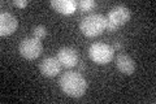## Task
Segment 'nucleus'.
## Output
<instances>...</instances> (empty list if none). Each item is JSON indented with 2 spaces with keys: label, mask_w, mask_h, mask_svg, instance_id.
<instances>
[{
  "label": "nucleus",
  "mask_w": 156,
  "mask_h": 104,
  "mask_svg": "<svg viewBox=\"0 0 156 104\" xmlns=\"http://www.w3.org/2000/svg\"><path fill=\"white\" fill-rule=\"evenodd\" d=\"M116 68L120 70V73L125 76H131L135 72V61L129 55H119L116 59Z\"/></svg>",
  "instance_id": "9"
},
{
  "label": "nucleus",
  "mask_w": 156,
  "mask_h": 104,
  "mask_svg": "<svg viewBox=\"0 0 156 104\" xmlns=\"http://www.w3.org/2000/svg\"><path fill=\"white\" fill-rule=\"evenodd\" d=\"M115 56V49L112 46L103 42H96L92 43L89 47V57L94 63L104 65L112 61V59Z\"/></svg>",
  "instance_id": "4"
},
{
  "label": "nucleus",
  "mask_w": 156,
  "mask_h": 104,
  "mask_svg": "<svg viewBox=\"0 0 156 104\" xmlns=\"http://www.w3.org/2000/svg\"><path fill=\"white\" fill-rule=\"evenodd\" d=\"M112 47H113L115 51H116V49H120V48H121V43H120V42H116L115 46H112Z\"/></svg>",
  "instance_id": "14"
},
{
  "label": "nucleus",
  "mask_w": 156,
  "mask_h": 104,
  "mask_svg": "<svg viewBox=\"0 0 156 104\" xmlns=\"http://www.w3.org/2000/svg\"><path fill=\"white\" fill-rule=\"evenodd\" d=\"M29 4L27 0H13V5H16L18 8H25Z\"/></svg>",
  "instance_id": "13"
},
{
  "label": "nucleus",
  "mask_w": 156,
  "mask_h": 104,
  "mask_svg": "<svg viewBox=\"0 0 156 104\" xmlns=\"http://www.w3.org/2000/svg\"><path fill=\"white\" fill-rule=\"evenodd\" d=\"M107 26V20L103 14L100 13H91L81 20L80 22V31L85 37L95 38L100 35L105 30Z\"/></svg>",
  "instance_id": "2"
},
{
  "label": "nucleus",
  "mask_w": 156,
  "mask_h": 104,
  "mask_svg": "<svg viewBox=\"0 0 156 104\" xmlns=\"http://www.w3.org/2000/svg\"><path fill=\"white\" fill-rule=\"evenodd\" d=\"M51 5L61 14H73L77 11V2L74 0H52Z\"/></svg>",
  "instance_id": "10"
},
{
  "label": "nucleus",
  "mask_w": 156,
  "mask_h": 104,
  "mask_svg": "<svg viewBox=\"0 0 156 104\" xmlns=\"http://www.w3.org/2000/svg\"><path fill=\"white\" fill-rule=\"evenodd\" d=\"M56 57L58 59V61L61 63V65L64 68H73L76 66L78 61H80V55L78 51L73 47H62L57 51Z\"/></svg>",
  "instance_id": "6"
},
{
  "label": "nucleus",
  "mask_w": 156,
  "mask_h": 104,
  "mask_svg": "<svg viewBox=\"0 0 156 104\" xmlns=\"http://www.w3.org/2000/svg\"><path fill=\"white\" fill-rule=\"evenodd\" d=\"M131 17V12L128 7L125 5H116L111 9L107 14V26H105V30L108 31H115L117 30L119 27L124 26L130 20Z\"/></svg>",
  "instance_id": "3"
},
{
  "label": "nucleus",
  "mask_w": 156,
  "mask_h": 104,
  "mask_svg": "<svg viewBox=\"0 0 156 104\" xmlns=\"http://www.w3.org/2000/svg\"><path fill=\"white\" fill-rule=\"evenodd\" d=\"M80 69H81V70H83V69H85V65H83V64H81V66H80Z\"/></svg>",
  "instance_id": "15"
},
{
  "label": "nucleus",
  "mask_w": 156,
  "mask_h": 104,
  "mask_svg": "<svg viewBox=\"0 0 156 104\" xmlns=\"http://www.w3.org/2000/svg\"><path fill=\"white\" fill-rule=\"evenodd\" d=\"M33 35L34 38H37V39H43V38H46L47 35V29L46 26H43V25H37V26H34L33 29Z\"/></svg>",
  "instance_id": "12"
},
{
  "label": "nucleus",
  "mask_w": 156,
  "mask_h": 104,
  "mask_svg": "<svg viewBox=\"0 0 156 104\" xmlns=\"http://www.w3.org/2000/svg\"><path fill=\"white\" fill-rule=\"evenodd\" d=\"M61 63L55 56L44 57L39 64V70L44 77H55L61 70Z\"/></svg>",
  "instance_id": "8"
},
{
  "label": "nucleus",
  "mask_w": 156,
  "mask_h": 104,
  "mask_svg": "<svg viewBox=\"0 0 156 104\" xmlns=\"http://www.w3.org/2000/svg\"><path fill=\"white\" fill-rule=\"evenodd\" d=\"M18 27V20L9 12H2L0 14V35L8 37L16 31Z\"/></svg>",
  "instance_id": "7"
},
{
  "label": "nucleus",
  "mask_w": 156,
  "mask_h": 104,
  "mask_svg": "<svg viewBox=\"0 0 156 104\" xmlns=\"http://www.w3.org/2000/svg\"><path fill=\"white\" fill-rule=\"evenodd\" d=\"M43 46L39 39L37 38H26L21 41L18 46V52L26 60H35L42 53Z\"/></svg>",
  "instance_id": "5"
},
{
  "label": "nucleus",
  "mask_w": 156,
  "mask_h": 104,
  "mask_svg": "<svg viewBox=\"0 0 156 104\" xmlns=\"http://www.w3.org/2000/svg\"><path fill=\"white\" fill-rule=\"evenodd\" d=\"M95 7H96V3L94 0H81V2H77V8H80L81 12H89Z\"/></svg>",
  "instance_id": "11"
},
{
  "label": "nucleus",
  "mask_w": 156,
  "mask_h": 104,
  "mask_svg": "<svg viewBox=\"0 0 156 104\" xmlns=\"http://www.w3.org/2000/svg\"><path fill=\"white\" fill-rule=\"evenodd\" d=\"M61 90L64 91L68 96L72 98H81L85 95L87 90V81L80 72H72L66 70L61 74L60 80H58Z\"/></svg>",
  "instance_id": "1"
}]
</instances>
